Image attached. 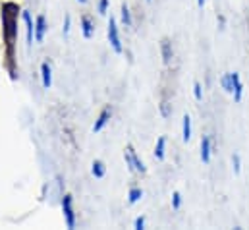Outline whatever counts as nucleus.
I'll list each match as a JSON object with an SVG mask.
<instances>
[{
	"instance_id": "1",
	"label": "nucleus",
	"mask_w": 249,
	"mask_h": 230,
	"mask_svg": "<svg viewBox=\"0 0 249 230\" xmlns=\"http://www.w3.org/2000/svg\"><path fill=\"white\" fill-rule=\"evenodd\" d=\"M18 14L19 4L4 2L2 4V39H4V58L6 68L12 77H16V39H18Z\"/></svg>"
},
{
	"instance_id": "12",
	"label": "nucleus",
	"mask_w": 249,
	"mask_h": 230,
	"mask_svg": "<svg viewBox=\"0 0 249 230\" xmlns=\"http://www.w3.org/2000/svg\"><path fill=\"white\" fill-rule=\"evenodd\" d=\"M160 49H162V60H164V64H170V58H172V43L168 41V39H162V43H160Z\"/></svg>"
},
{
	"instance_id": "9",
	"label": "nucleus",
	"mask_w": 249,
	"mask_h": 230,
	"mask_svg": "<svg viewBox=\"0 0 249 230\" xmlns=\"http://www.w3.org/2000/svg\"><path fill=\"white\" fill-rule=\"evenodd\" d=\"M41 79H43V87L51 89V85H53V68L47 60L41 64Z\"/></svg>"
},
{
	"instance_id": "11",
	"label": "nucleus",
	"mask_w": 249,
	"mask_h": 230,
	"mask_svg": "<svg viewBox=\"0 0 249 230\" xmlns=\"http://www.w3.org/2000/svg\"><path fill=\"white\" fill-rule=\"evenodd\" d=\"M91 174L95 176V178H105L107 176V167H105V163L103 161H93V165H91Z\"/></svg>"
},
{
	"instance_id": "22",
	"label": "nucleus",
	"mask_w": 249,
	"mask_h": 230,
	"mask_svg": "<svg viewBox=\"0 0 249 230\" xmlns=\"http://www.w3.org/2000/svg\"><path fill=\"white\" fill-rule=\"evenodd\" d=\"M70 29H71V18H70V16H66V19H64V27H62L64 35H68V33H70Z\"/></svg>"
},
{
	"instance_id": "27",
	"label": "nucleus",
	"mask_w": 249,
	"mask_h": 230,
	"mask_svg": "<svg viewBox=\"0 0 249 230\" xmlns=\"http://www.w3.org/2000/svg\"><path fill=\"white\" fill-rule=\"evenodd\" d=\"M77 2H79V4H87V0H77Z\"/></svg>"
},
{
	"instance_id": "16",
	"label": "nucleus",
	"mask_w": 249,
	"mask_h": 230,
	"mask_svg": "<svg viewBox=\"0 0 249 230\" xmlns=\"http://www.w3.org/2000/svg\"><path fill=\"white\" fill-rule=\"evenodd\" d=\"M182 137H184V141H189L191 139V118L189 115L184 116V126H182Z\"/></svg>"
},
{
	"instance_id": "7",
	"label": "nucleus",
	"mask_w": 249,
	"mask_h": 230,
	"mask_svg": "<svg viewBox=\"0 0 249 230\" xmlns=\"http://www.w3.org/2000/svg\"><path fill=\"white\" fill-rule=\"evenodd\" d=\"M47 18L43 14L37 16L35 19V43H43L45 41V35H47Z\"/></svg>"
},
{
	"instance_id": "24",
	"label": "nucleus",
	"mask_w": 249,
	"mask_h": 230,
	"mask_svg": "<svg viewBox=\"0 0 249 230\" xmlns=\"http://www.w3.org/2000/svg\"><path fill=\"white\" fill-rule=\"evenodd\" d=\"M232 165H234V171H236V174H240L242 167H240V157H238V155H234V157H232Z\"/></svg>"
},
{
	"instance_id": "8",
	"label": "nucleus",
	"mask_w": 249,
	"mask_h": 230,
	"mask_svg": "<svg viewBox=\"0 0 249 230\" xmlns=\"http://www.w3.org/2000/svg\"><path fill=\"white\" fill-rule=\"evenodd\" d=\"M81 33H83L85 39H91L93 33H95V21H93V18L89 14L81 16Z\"/></svg>"
},
{
	"instance_id": "17",
	"label": "nucleus",
	"mask_w": 249,
	"mask_h": 230,
	"mask_svg": "<svg viewBox=\"0 0 249 230\" xmlns=\"http://www.w3.org/2000/svg\"><path fill=\"white\" fill-rule=\"evenodd\" d=\"M141 197H143V190H141V188H131V190L127 192V201H129L131 205L137 203Z\"/></svg>"
},
{
	"instance_id": "20",
	"label": "nucleus",
	"mask_w": 249,
	"mask_h": 230,
	"mask_svg": "<svg viewBox=\"0 0 249 230\" xmlns=\"http://www.w3.org/2000/svg\"><path fill=\"white\" fill-rule=\"evenodd\" d=\"M193 95H195V99H197V101H201V99H203V89H201V83H199V81H195V83H193Z\"/></svg>"
},
{
	"instance_id": "13",
	"label": "nucleus",
	"mask_w": 249,
	"mask_h": 230,
	"mask_svg": "<svg viewBox=\"0 0 249 230\" xmlns=\"http://www.w3.org/2000/svg\"><path fill=\"white\" fill-rule=\"evenodd\" d=\"M242 93H244V83H242V79H240V76L234 72V99L240 103L242 101Z\"/></svg>"
},
{
	"instance_id": "5",
	"label": "nucleus",
	"mask_w": 249,
	"mask_h": 230,
	"mask_svg": "<svg viewBox=\"0 0 249 230\" xmlns=\"http://www.w3.org/2000/svg\"><path fill=\"white\" fill-rule=\"evenodd\" d=\"M110 118H112V107H110V105H105V107H103V111H101L99 116H97L95 124H93V134L103 132V128L110 122Z\"/></svg>"
},
{
	"instance_id": "26",
	"label": "nucleus",
	"mask_w": 249,
	"mask_h": 230,
	"mask_svg": "<svg viewBox=\"0 0 249 230\" xmlns=\"http://www.w3.org/2000/svg\"><path fill=\"white\" fill-rule=\"evenodd\" d=\"M203 4H205V0H197V6L199 8H203Z\"/></svg>"
},
{
	"instance_id": "4",
	"label": "nucleus",
	"mask_w": 249,
	"mask_h": 230,
	"mask_svg": "<svg viewBox=\"0 0 249 230\" xmlns=\"http://www.w3.org/2000/svg\"><path fill=\"white\" fill-rule=\"evenodd\" d=\"M108 43H110V47L114 49L116 55H122V53H124L122 39H120V31H118V23H116L114 18L108 19Z\"/></svg>"
},
{
	"instance_id": "2",
	"label": "nucleus",
	"mask_w": 249,
	"mask_h": 230,
	"mask_svg": "<svg viewBox=\"0 0 249 230\" xmlns=\"http://www.w3.org/2000/svg\"><path fill=\"white\" fill-rule=\"evenodd\" d=\"M124 161H125V167L131 171V172H145L147 169H145V165H143V161L137 157V153H135V149H133V145H127L124 149Z\"/></svg>"
},
{
	"instance_id": "18",
	"label": "nucleus",
	"mask_w": 249,
	"mask_h": 230,
	"mask_svg": "<svg viewBox=\"0 0 249 230\" xmlns=\"http://www.w3.org/2000/svg\"><path fill=\"white\" fill-rule=\"evenodd\" d=\"M122 21H124L125 27H131V25H133L131 12H129V6H127V4H122Z\"/></svg>"
},
{
	"instance_id": "23",
	"label": "nucleus",
	"mask_w": 249,
	"mask_h": 230,
	"mask_svg": "<svg viewBox=\"0 0 249 230\" xmlns=\"http://www.w3.org/2000/svg\"><path fill=\"white\" fill-rule=\"evenodd\" d=\"M133 227H135L137 230L145 229V217H137V219H135V223H133Z\"/></svg>"
},
{
	"instance_id": "6",
	"label": "nucleus",
	"mask_w": 249,
	"mask_h": 230,
	"mask_svg": "<svg viewBox=\"0 0 249 230\" xmlns=\"http://www.w3.org/2000/svg\"><path fill=\"white\" fill-rule=\"evenodd\" d=\"M21 19L25 23V39H27V45L31 47L33 45V39H35V23L31 19L29 10H21Z\"/></svg>"
},
{
	"instance_id": "3",
	"label": "nucleus",
	"mask_w": 249,
	"mask_h": 230,
	"mask_svg": "<svg viewBox=\"0 0 249 230\" xmlns=\"http://www.w3.org/2000/svg\"><path fill=\"white\" fill-rule=\"evenodd\" d=\"M62 213H64V221H66V227L70 230L75 229V209H73V197L70 193H64L62 197Z\"/></svg>"
},
{
	"instance_id": "19",
	"label": "nucleus",
	"mask_w": 249,
	"mask_h": 230,
	"mask_svg": "<svg viewBox=\"0 0 249 230\" xmlns=\"http://www.w3.org/2000/svg\"><path fill=\"white\" fill-rule=\"evenodd\" d=\"M172 207L176 211L182 207V195H180V192H174V195H172Z\"/></svg>"
},
{
	"instance_id": "25",
	"label": "nucleus",
	"mask_w": 249,
	"mask_h": 230,
	"mask_svg": "<svg viewBox=\"0 0 249 230\" xmlns=\"http://www.w3.org/2000/svg\"><path fill=\"white\" fill-rule=\"evenodd\" d=\"M160 111H162V116H164V118L170 115V113H168V103H162V105H160Z\"/></svg>"
},
{
	"instance_id": "15",
	"label": "nucleus",
	"mask_w": 249,
	"mask_h": 230,
	"mask_svg": "<svg viewBox=\"0 0 249 230\" xmlns=\"http://www.w3.org/2000/svg\"><path fill=\"white\" fill-rule=\"evenodd\" d=\"M220 83H222V87H224L226 93H234V74H226L220 79Z\"/></svg>"
},
{
	"instance_id": "21",
	"label": "nucleus",
	"mask_w": 249,
	"mask_h": 230,
	"mask_svg": "<svg viewBox=\"0 0 249 230\" xmlns=\"http://www.w3.org/2000/svg\"><path fill=\"white\" fill-rule=\"evenodd\" d=\"M108 4H110V0H99V14H101V16H107Z\"/></svg>"
},
{
	"instance_id": "14",
	"label": "nucleus",
	"mask_w": 249,
	"mask_h": 230,
	"mask_svg": "<svg viewBox=\"0 0 249 230\" xmlns=\"http://www.w3.org/2000/svg\"><path fill=\"white\" fill-rule=\"evenodd\" d=\"M164 149H166V137H164V135H160V137H159V141H157V145H155V157H157L159 161H162V159H164Z\"/></svg>"
},
{
	"instance_id": "10",
	"label": "nucleus",
	"mask_w": 249,
	"mask_h": 230,
	"mask_svg": "<svg viewBox=\"0 0 249 230\" xmlns=\"http://www.w3.org/2000/svg\"><path fill=\"white\" fill-rule=\"evenodd\" d=\"M201 161L203 163H211V137H203L201 139Z\"/></svg>"
},
{
	"instance_id": "28",
	"label": "nucleus",
	"mask_w": 249,
	"mask_h": 230,
	"mask_svg": "<svg viewBox=\"0 0 249 230\" xmlns=\"http://www.w3.org/2000/svg\"><path fill=\"white\" fill-rule=\"evenodd\" d=\"M147 2H151V0H147Z\"/></svg>"
}]
</instances>
